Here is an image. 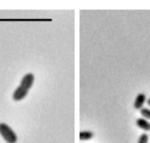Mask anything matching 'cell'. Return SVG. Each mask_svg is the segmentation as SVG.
Returning <instances> with one entry per match:
<instances>
[{
    "mask_svg": "<svg viewBox=\"0 0 150 143\" xmlns=\"http://www.w3.org/2000/svg\"><path fill=\"white\" fill-rule=\"evenodd\" d=\"M35 82V76L32 73H27L21 79L20 85L13 93V99L15 101H20L27 97L29 91Z\"/></svg>",
    "mask_w": 150,
    "mask_h": 143,
    "instance_id": "6da1fadb",
    "label": "cell"
},
{
    "mask_svg": "<svg viewBox=\"0 0 150 143\" xmlns=\"http://www.w3.org/2000/svg\"><path fill=\"white\" fill-rule=\"evenodd\" d=\"M146 101V96L144 93H138L137 95L136 98L135 99V102H134V108L135 109H138L140 110L144 107V105L145 102Z\"/></svg>",
    "mask_w": 150,
    "mask_h": 143,
    "instance_id": "3957f363",
    "label": "cell"
},
{
    "mask_svg": "<svg viewBox=\"0 0 150 143\" xmlns=\"http://www.w3.org/2000/svg\"><path fill=\"white\" fill-rule=\"evenodd\" d=\"M136 125L139 128L144 131H150V123L148 120L139 118L136 120Z\"/></svg>",
    "mask_w": 150,
    "mask_h": 143,
    "instance_id": "277c9868",
    "label": "cell"
},
{
    "mask_svg": "<svg viewBox=\"0 0 150 143\" xmlns=\"http://www.w3.org/2000/svg\"><path fill=\"white\" fill-rule=\"evenodd\" d=\"M0 134L8 143H16L18 137L11 126L5 123H0Z\"/></svg>",
    "mask_w": 150,
    "mask_h": 143,
    "instance_id": "7a4b0ae2",
    "label": "cell"
},
{
    "mask_svg": "<svg viewBox=\"0 0 150 143\" xmlns=\"http://www.w3.org/2000/svg\"><path fill=\"white\" fill-rule=\"evenodd\" d=\"M149 139V134H147L146 133H143L140 135V137H138V139L137 143H148Z\"/></svg>",
    "mask_w": 150,
    "mask_h": 143,
    "instance_id": "52a82bcc",
    "label": "cell"
},
{
    "mask_svg": "<svg viewBox=\"0 0 150 143\" xmlns=\"http://www.w3.org/2000/svg\"><path fill=\"white\" fill-rule=\"evenodd\" d=\"M140 113L142 115L143 118L146 120H150V109L146 107H143L140 109Z\"/></svg>",
    "mask_w": 150,
    "mask_h": 143,
    "instance_id": "8992f818",
    "label": "cell"
},
{
    "mask_svg": "<svg viewBox=\"0 0 150 143\" xmlns=\"http://www.w3.org/2000/svg\"><path fill=\"white\" fill-rule=\"evenodd\" d=\"M146 103H147V104H148V106H150V98H149V99H147V100H146Z\"/></svg>",
    "mask_w": 150,
    "mask_h": 143,
    "instance_id": "ba28073f",
    "label": "cell"
},
{
    "mask_svg": "<svg viewBox=\"0 0 150 143\" xmlns=\"http://www.w3.org/2000/svg\"><path fill=\"white\" fill-rule=\"evenodd\" d=\"M94 136L92 131H83L80 132V139L82 141H87L91 139Z\"/></svg>",
    "mask_w": 150,
    "mask_h": 143,
    "instance_id": "5b68a950",
    "label": "cell"
}]
</instances>
